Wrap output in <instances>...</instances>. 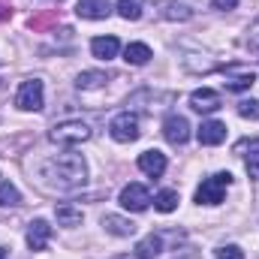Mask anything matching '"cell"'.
I'll return each mask as SVG.
<instances>
[{"instance_id": "1", "label": "cell", "mask_w": 259, "mask_h": 259, "mask_svg": "<svg viewBox=\"0 0 259 259\" xmlns=\"http://www.w3.org/2000/svg\"><path fill=\"white\" fill-rule=\"evenodd\" d=\"M42 178L49 187L58 190H75L88 181V166L78 154H58L42 163Z\"/></svg>"}, {"instance_id": "2", "label": "cell", "mask_w": 259, "mask_h": 259, "mask_svg": "<svg viewBox=\"0 0 259 259\" xmlns=\"http://www.w3.org/2000/svg\"><path fill=\"white\" fill-rule=\"evenodd\" d=\"M49 139H52L55 145L75 148V145H81V142H88V139H91V127H88L84 121H61V124H55V127H52Z\"/></svg>"}, {"instance_id": "3", "label": "cell", "mask_w": 259, "mask_h": 259, "mask_svg": "<svg viewBox=\"0 0 259 259\" xmlns=\"http://www.w3.org/2000/svg\"><path fill=\"white\" fill-rule=\"evenodd\" d=\"M229 184H232V175L229 172H217V175L205 178L199 184V190H196V202L199 205H220L226 190H229Z\"/></svg>"}, {"instance_id": "4", "label": "cell", "mask_w": 259, "mask_h": 259, "mask_svg": "<svg viewBox=\"0 0 259 259\" xmlns=\"http://www.w3.org/2000/svg\"><path fill=\"white\" fill-rule=\"evenodd\" d=\"M15 106L21 112H39L46 106V94H42V81L39 78H27L21 81L18 94H15Z\"/></svg>"}, {"instance_id": "5", "label": "cell", "mask_w": 259, "mask_h": 259, "mask_svg": "<svg viewBox=\"0 0 259 259\" xmlns=\"http://www.w3.org/2000/svg\"><path fill=\"white\" fill-rule=\"evenodd\" d=\"M109 133H112V139L115 142H121V145H127V142H136L139 139V118L136 115H130V112H121L118 118H112V124H109Z\"/></svg>"}, {"instance_id": "6", "label": "cell", "mask_w": 259, "mask_h": 259, "mask_svg": "<svg viewBox=\"0 0 259 259\" xmlns=\"http://www.w3.org/2000/svg\"><path fill=\"white\" fill-rule=\"evenodd\" d=\"M118 202H121V208H127V211H145L148 205H151V193H148V187H142V184H127L121 196H118Z\"/></svg>"}, {"instance_id": "7", "label": "cell", "mask_w": 259, "mask_h": 259, "mask_svg": "<svg viewBox=\"0 0 259 259\" xmlns=\"http://www.w3.org/2000/svg\"><path fill=\"white\" fill-rule=\"evenodd\" d=\"M163 136H166L169 145H184V142L190 139V124H187V118H184V115H169L166 124H163Z\"/></svg>"}, {"instance_id": "8", "label": "cell", "mask_w": 259, "mask_h": 259, "mask_svg": "<svg viewBox=\"0 0 259 259\" xmlns=\"http://www.w3.org/2000/svg\"><path fill=\"white\" fill-rule=\"evenodd\" d=\"M190 106H193L196 112L208 115V112H217L223 103H220V94H217V91H211V88H199V91L190 94Z\"/></svg>"}, {"instance_id": "9", "label": "cell", "mask_w": 259, "mask_h": 259, "mask_svg": "<svg viewBox=\"0 0 259 259\" xmlns=\"http://www.w3.org/2000/svg\"><path fill=\"white\" fill-rule=\"evenodd\" d=\"M75 12H78V18L100 21V18H109L112 0H78V3H75Z\"/></svg>"}, {"instance_id": "10", "label": "cell", "mask_w": 259, "mask_h": 259, "mask_svg": "<svg viewBox=\"0 0 259 259\" xmlns=\"http://www.w3.org/2000/svg\"><path fill=\"white\" fill-rule=\"evenodd\" d=\"M139 169H142L145 175H151V178H160V175L166 172V154H160V151H145V154H139Z\"/></svg>"}, {"instance_id": "11", "label": "cell", "mask_w": 259, "mask_h": 259, "mask_svg": "<svg viewBox=\"0 0 259 259\" xmlns=\"http://www.w3.org/2000/svg\"><path fill=\"white\" fill-rule=\"evenodd\" d=\"M49 238H52V226H49L46 220H33V223L27 226V247H30V250H46Z\"/></svg>"}, {"instance_id": "12", "label": "cell", "mask_w": 259, "mask_h": 259, "mask_svg": "<svg viewBox=\"0 0 259 259\" xmlns=\"http://www.w3.org/2000/svg\"><path fill=\"white\" fill-rule=\"evenodd\" d=\"M91 52L100 61H112V58H118L121 42H118V36H97V39H91Z\"/></svg>"}, {"instance_id": "13", "label": "cell", "mask_w": 259, "mask_h": 259, "mask_svg": "<svg viewBox=\"0 0 259 259\" xmlns=\"http://www.w3.org/2000/svg\"><path fill=\"white\" fill-rule=\"evenodd\" d=\"M103 229L112 232V235H118V238H130L136 232V223L127 220V217H118V214H106L103 217Z\"/></svg>"}, {"instance_id": "14", "label": "cell", "mask_w": 259, "mask_h": 259, "mask_svg": "<svg viewBox=\"0 0 259 259\" xmlns=\"http://www.w3.org/2000/svg\"><path fill=\"white\" fill-rule=\"evenodd\" d=\"M196 136H199L202 145H220L226 139V124H220V121H202V127H199Z\"/></svg>"}, {"instance_id": "15", "label": "cell", "mask_w": 259, "mask_h": 259, "mask_svg": "<svg viewBox=\"0 0 259 259\" xmlns=\"http://www.w3.org/2000/svg\"><path fill=\"white\" fill-rule=\"evenodd\" d=\"M55 217H58V226H66V229H75V226H81V220H84V214H81V208H75V205H58V211H55Z\"/></svg>"}, {"instance_id": "16", "label": "cell", "mask_w": 259, "mask_h": 259, "mask_svg": "<svg viewBox=\"0 0 259 259\" xmlns=\"http://www.w3.org/2000/svg\"><path fill=\"white\" fill-rule=\"evenodd\" d=\"M160 250H163V238L160 235H145L139 244H136V256L139 259H154V256H160Z\"/></svg>"}, {"instance_id": "17", "label": "cell", "mask_w": 259, "mask_h": 259, "mask_svg": "<svg viewBox=\"0 0 259 259\" xmlns=\"http://www.w3.org/2000/svg\"><path fill=\"white\" fill-rule=\"evenodd\" d=\"M151 58H154V55H151V49H148L145 42H130L127 49H124V61L133 64V66H145Z\"/></svg>"}, {"instance_id": "18", "label": "cell", "mask_w": 259, "mask_h": 259, "mask_svg": "<svg viewBox=\"0 0 259 259\" xmlns=\"http://www.w3.org/2000/svg\"><path fill=\"white\" fill-rule=\"evenodd\" d=\"M145 9V0H118V15L124 21H139Z\"/></svg>"}, {"instance_id": "19", "label": "cell", "mask_w": 259, "mask_h": 259, "mask_svg": "<svg viewBox=\"0 0 259 259\" xmlns=\"http://www.w3.org/2000/svg\"><path fill=\"white\" fill-rule=\"evenodd\" d=\"M163 18H169V21H190L193 18V9L187 3H166Z\"/></svg>"}, {"instance_id": "20", "label": "cell", "mask_w": 259, "mask_h": 259, "mask_svg": "<svg viewBox=\"0 0 259 259\" xmlns=\"http://www.w3.org/2000/svg\"><path fill=\"white\" fill-rule=\"evenodd\" d=\"M106 84V72H81L78 78H75V88L78 91H97V88H103Z\"/></svg>"}, {"instance_id": "21", "label": "cell", "mask_w": 259, "mask_h": 259, "mask_svg": "<svg viewBox=\"0 0 259 259\" xmlns=\"http://www.w3.org/2000/svg\"><path fill=\"white\" fill-rule=\"evenodd\" d=\"M253 72H229L226 75V88L229 91H250V84H253Z\"/></svg>"}, {"instance_id": "22", "label": "cell", "mask_w": 259, "mask_h": 259, "mask_svg": "<svg viewBox=\"0 0 259 259\" xmlns=\"http://www.w3.org/2000/svg\"><path fill=\"white\" fill-rule=\"evenodd\" d=\"M154 208H157L160 214L175 211V208H178V193H175V190H163V193H157V199H154Z\"/></svg>"}, {"instance_id": "23", "label": "cell", "mask_w": 259, "mask_h": 259, "mask_svg": "<svg viewBox=\"0 0 259 259\" xmlns=\"http://www.w3.org/2000/svg\"><path fill=\"white\" fill-rule=\"evenodd\" d=\"M18 202H21V193L15 190V184H9V181H0V208L18 205Z\"/></svg>"}, {"instance_id": "24", "label": "cell", "mask_w": 259, "mask_h": 259, "mask_svg": "<svg viewBox=\"0 0 259 259\" xmlns=\"http://www.w3.org/2000/svg\"><path fill=\"white\" fill-rule=\"evenodd\" d=\"M241 145H250V157H247V175L259 178V142H241Z\"/></svg>"}, {"instance_id": "25", "label": "cell", "mask_w": 259, "mask_h": 259, "mask_svg": "<svg viewBox=\"0 0 259 259\" xmlns=\"http://www.w3.org/2000/svg\"><path fill=\"white\" fill-rule=\"evenodd\" d=\"M238 115L247 121H259V100H241L238 103Z\"/></svg>"}, {"instance_id": "26", "label": "cell", "mask_w": 259, "mask_h": 259, "mask_svg": "<svg viewBox=\"0 0 259 259\" xmlns=\"http://www.w3.org/2000/svg\"><path fill=\"white\" fill-rule=\"evenodd\" d=\"M214 259H244V250L238 247V244H226V247H220Z\"/></svg>"}, {"instance_id": "27", "label": "cell", "mask_w": 259, "mask_h": 259, "mask_svg": "<svg viewBox=\"0 0 259 259\" xmlns=\"http://www.w3.org/2000/svg\"><path fill=\"white\" fill-rule=\"evenodd\" d=\"M238 3H241V0H214V9H223V12H226V9H235Z\"/></svg>"}, {"instance_id": "28", "label": "cell", "mask_w": 259, "mask_h": 259, "mask_svg": "<svg viewBox=\"0 0 259 259\" xmlns=\"http://www.w3.org/2000/svg\"><path fill=\"white\" fill-rule=\"evenodd\" d=\"M247 52L259 58V33H250V39H247Z\"/></svg>"}, {"instance_id": "29", "label": "cell", "mask_w": 259, "mask_h": 259, "mask_svg": "<svg viewBox=\"0 0 259 259\" xmlns=\"http://www.w3.org/2000/svg\"><path fill=\"white\" fill-rule=\"evenodd\" d=\"M0 259H6V250H3V247H0Z\"/></svg>"}, {"instance_id": "30", "label": "cell", "mask_w": 259, "mask_h": 259, "mask_svg": "<svg viewBox=\"0 0 259 259\" xmlns=\"http://www.w3.org/2000/svg\"><path fill=\"white\" fill-rule=\"evenodd\" d=\"M3 15H6V9H0V18H3Z\"/></svg>"}, {"instance_id": "31", "label": "cell", "mask_w": 259, "mask_h": 259, "mask_svg": "<svg viewBox=\"0 0 259 259\" xmlns=\"http://www.w3.org/2000/svg\"><path fill=\"white\" fill-rule=\"evenodd\" d=\"M115 259H133V256H115Z\"/></svg>"}]
</instances>
